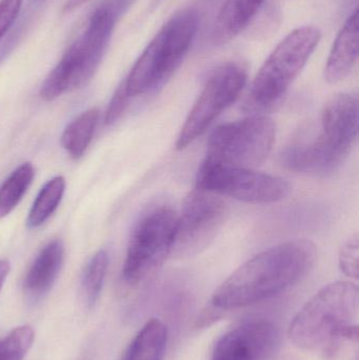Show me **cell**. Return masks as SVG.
<instances>
[{
    "label": "cell",
    "instance_id": "6da1fadb",
    "mask_svg": "<svg viewBox=\"0 0 359 360\" xmlns=\"http://www.w3.org/2000/svg\"><path fill=\"white\" fill-rule=\"evenodd\" d=\"M316 247L295 239L257 254L234 271L213 294L209 309L237 310L270 300L299 283L316 260Z\"/></svg>",
    "mask_w": 359,
    "mask_h": 360
},
{
    "label": "cell",
    "instance_id": "9c48e42d",
    "mask_svg": "<svg viewBox=\"0 0 359 360\" xmlns=\"http://www.w3.org/2000/svg\"><path fill=\"white\" fill-rule=\"evenodd\" d=\"M177 214L167 205L148 210L135 224L124 264V279L139 283L171 255Z\"/></svg>",
    "mask_w": 359,
    "mask_h": 360
},
{
    "label": "cell",
    "instance_id": "8992f818",
    "mask_svg": "<svg viewBox=\"0 0 359 360\" xmlns=\"http://www.w3.org/2000/svg\"><path fill=\"white\" fill-rule=\"evenodd\" d=\"M322 38L314 25L290 32L257 72L247 101L248 109H268L278 103L299 77Z\"/></svg>",
    "mask_w": 359,
    "mask_h": 360
},
{
    "label": "cell",
    "instance_id": "e0dca14e",
    "mask_svg": "<svg viewBox=\"0 0 359 360\" xmlns=\"http://www.w3.org/2000/svg\"><path fill=\"white\" fill-rule=\"evenodd\" d=\"M99 115L100 112L98 109L88 110L76 117L63 131L61 145L74 160L81 158L90 146L98 124Z\"/></svg>",
    "mask_w": 359,
    "mask_h": 360
},
{
    "label": "cell",
    "instance_id": "277c9868",
    "mask_svg": "<svg viewBox=\"0 0 359 360\" xmlns=\"http://www.w3.org/2000/svg\"><path fill=\"white\" fill-rule=\"evenodd\" d=\"M200 27L194 8L175 13L141 53L124 80L129 96H141L162 88L183 63Z\"/></svg>",
    "mask_w": 359,
    "mask_h": 360
},
{
    "label": "cell",
    "instance_id": "9a60e30c",
    "mask_svg": "<svg viewBox=\"0 0 359 360\" xmlns=\"http://www.w3.org/2000/svg\"><path fill=\"white\" fill-rule=\"evenodd\" d=\"M266 0H226L221 6L211 38L216 46L227 44L242 33L261 10Z\"/></svg>",
    "mask_w": 359,
    "mask_h": 360
},
{
    "label": "cell",
    "instance_id": "5b68a950",
    "mask_svg": "<svg viewBox=\"0 0 359 360\" xmlns=\"http://www.w3.org/2000/svg\"><path fill=\"white\" fill-rule=\"evenodd\" d=\"M118 20L119 18L101 2L96 6L81 35L70 44L42 82L41 92L46 98H58L67 91L82 88L92 79Z\"/></svg>",
    "mask_w": 359,
    "mask_h": 360
},
{
    "label": "cell",
    "instance_id": "d4e9b609",
    "mask_svg": "<svg viewBox=\"0 0 359 360\" xmlns=\"http://www.w3.org/2000/svg\"><path fill=\"white\" fill-rule=\"evenodd\" d=\"M88 1H90V0H67L65 2V6H63V12H73L76 8H80V6H84Z\"/></svg>",
    "mask_w": 359,
    "mask_h": 360
},
{
    "label": "cell",
    "instance_id": "7402d4cb",
    "mask_svg": "<svg viewBox=\"0 0 359 360\" xmlns=\"http://www.w3.org/2000/svg\"><path fill=\"white\" fill-rule=\"evenodd\" d=\"M358 235H352L339 249V264L341 272L350 278H358Z\"/></svg>",
    "mask_w": 359,
    "mask_h": 360
},
{
    "label": "cell",
    "instance_id": "3957f363",
    "mask_svg": "<svg viewBox=\"0 0 359 360\" xmlns=\"http://www.w3.org/2000/svg\"><path fill=\"white\" fill-rule=\"evenodd\" d=\"M358 309L355 283H330L299 310L289 328V338L299 348L320 351L326 359H332L345 342H358Z\"/></svg>",
    "mask_w": 359,
    "mask_h": 360
},
{
    "label": "cell",
    "instance_id": "4fadbf2b",
    "mask_svg": "<svg viewBox=\"0 0 359 360\" xmlns=\"http://www.w3.org/2000/svg\"><path fill=\"white\" fill-rule=\"evenodd\" d=\"M359 46L358 10L350 15L335 38L325 69V78L331 84L348 77L358 63Z\"/></svg>",
    "mask_w": 359,
    "mask_h": 360
},
{
    "label": "cell",
    "instance_id": "ba28073f",
    "mask_svg": "<svg viewBox=\"0 0 359 360\" xmlns=\"http://www.w3.org/2000/svg\"><path fill=\"white\" fill-rule=\"evenodd\" d=\"M196 188L253 205L280 202L292 192L290 182L282 177L206 158L196 174Z\"/></svg>",
    "mask_w": 359,
    "mask_h": 360
},
{
    "label": "cell",
    "instance_id": "7a4b0ae2",
    "mask_svg": "<svg viewBox=\"0 0 359 360\" xmlns=\"http://www.w3.org/2000/svg\"><path fill=\"white\" fill-rule=\"evenodd\" d=\"M358 96L339 93L320 114L318 132L299 135L280 153L285 168L313 176L332 174L346 162L358 134Z\"/></svg>",
    "mask_w": 359,
    "mask_h": 360
},
{
    "label": "cell",
    "instance_id": "52a82bcc",
    "mask_svg": "<svg viewBox=\"0 0 359 360\" xmlns=\"http://www.w3.org/2000/svg\"><path fill=\"white\" fill-rule=\"evenodd\" d=\"M275 139V122L268 116L253 115L221 124L209 136L206 160L256 169L269 158Z\"/></svg>",
    "mask_w": 359,
    "mask_h": 360
},
{
    "label": "cell",
    "instance_id": "30bf717a",
    "mask_svg": "<svg viewBox=\"0 0 359 360\" xmlns=\"http://www.w3.org/2000/svg\"><path fill=\"white\" fill-rule=\"evenodd\" d=\"M248 79V70L242 61H228L209 76L185 118L177 137V150H183L202 136L214 120L235 103Z\"/></svg>",
    "mask_w": 359,
    "mask_h": 360
},
{
    "label": "cell",
    "instance_id": "484cf974",
    "mask_svg": "<svg viewBox=\"0 0 359 360\" xmlns=\"http://www.w3.org/2000/svg\"><path fill=\"white\" fill-rule=\"evenodd\" d=\"M10 264L6 260H0V291H1L4 281L10 273Z\"/></svg>",
    "mask_w": 359,
    "mask_h": 360
},
{
    "label": "cell",
    "instance_id": "cb8c5ba5",
    "mask_svg": "<svg viewBox=\"0 0 359 360\" xmlns=\"http://www.w3.org/2000/svg\"><path fill=\"white\" fill-rule=\"evenodd\" d=\"M131 97L126 93L124 82H122L118 86L116 92L114 93L113 97H112L111 101H110L109 108H107V112H105V124H114L122 116V114L126 110V105H128L129 99Z\"/></svg>",
    "mask_w": 359,
    "mask_h": 360
},
{
    "label": "cell",
    "instance_id": "7c38bea8",
    "mask_svg": "<svg viewBox=\"0 0 359 360\" xmlns=\"http://www.w3.org/2000/svg\"><path fill=\"white\" fill-rule=\"evenodd\" d=\"M280 334L273 323L247 321L218 338L211 360H268L273 355Z\"/></svg>",
    "mask_w": 359,
    "mask_h": 360
},
{
    "label": "cell",
    "instance_id": "603a6c76",
    "mask_svg": "<svg viewBox=\"0 0 359 360\" xmlns=\"http://www.w3.org/2000/svg\"><path fill=\"white\" fill-rule=\"evenodd\" d=\"M25 0H0V40L18 18Z\"/></svg>",
    "mask_w": 359,
    "mask_h": 360
},
{
    "label": "cell",
    "instance_id": "5bb4252c",
    "mask_svg": "<svg viewBox=\"0 0 359 360\" xmlns=\"http://www.w3.org/2000/svg\"><path fill=\"white\" fill-rule=\"evenodd\" d=\"M63 243L59 240L50 241L42 248L30 266L23 283L30 297L38 300L50 291L63 266Z\"/></svg>",
    "mask_w": 359,
    "mask_h": 360
},
{
    "label": "cell",
    "instance_id": "4316f807",
    "mask_svg": "<svg viewBox=\"0 0 359 360\" xmlns=\"http://www.w3.org/2000/svg\"><path fill=\"white\" fill-rule=\"evenodd\" d=\"M120 360H129L128 354H126V352L124 353V355H122V359Z\"/></svg>",
    "mask_w": 359,
    "mask_h": 360
},
{
    "label": "cell",
    "instance_id": "d6986e66",
    "mask_svg": "<svg viewBox=\"0 0 359 360\" xmlns=\"http://www.w3.org/2000/svg\"><path fill=\"white\" fill-rule=\"evenodd\" d=\"M35 176L31 162L19 166L0 186V218L8 215L20 202Z\"/></svg>",
    "mask_w": 359,
    "mask_h": 360
},
{
    "label": "cell",
    "instance_id": "ac0fdd59",
    "mask_svg": "<svg viewBox=\"0 0 359 360\" xmlns=\"http://www.w3.org/2000/svg\"><path fill=\"white\" fill-rule=\"evenodd\" d=\"M65 191V179L63 176L48 180L38 193L31 210L27 224L29 228L35 229L42 226L52 214L56 211Z\"/></svg>",
    "mask_w": 359,
    "mask_h": 360
},
{
    "label": "cell",
    "instance_id": "ffe728a7",
    "mask_svg": "<svg viewBox=\"0 0 359 360\" xmlns=\"http://www.w3.org/2000/svg\"><path fill=\"white\" fill-rule=\"evenodd\" d=\"M109 268V254L105 250L97 252L84 269L81 278V296L86 308L92 309L100 297Z\"/></svg>",
    "mask_w": 359,
    "mask_h": 360
},
{
    "label": "cell",
    "instance_id": "44dd1931",
    "mask_svg": "<svg viewBox=\"0 0 359 360\" xmlns=\"http://www.w3.org/2000/svg\"><path fill=\"white\" fill-rule=\"evenodd\" d=\"M35 338L33 328L23 325L15 328L0 340V360H25Z\"/></svg>",
    "mask_w": 359,
    "mask_h": 360
},
{
    "label": "cell",
    "instance_id": "8fae6325",
    "mask_svg": "<svg viewBox=\"0 0 359 360\" xmlns=\"http://www.w3.org/2000/svg\"><path fill=\"white\" fill-rule=\"evenodd\" d=\"M228 210L218 195L207 191H192L177 215L171 255L192 257L207 249L223 228Z\"/></svg>",
    "mask_w": 359,
    "mask_h": 360
},
{
    "label": "cell",
    "instance_id": "2e32d148",
    "mask_svg": "<svg viewBox=\"0 0 359 360\" xmlns=\"http://www.w3.org/2000/svg\"><path fill=\"white\" fill-rule=\"evenodd\" d=\"M168 330L159 319L148 321L126 349L129 360H164Z\"/></svg>",
    "mask_w": 359,
    "mask_h": 360
}]
</instances>
